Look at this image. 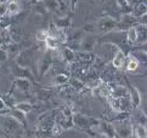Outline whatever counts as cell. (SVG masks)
I'll use <instances>...</instances> for the list:
<instances>
[{
	"label": "cell",
	"mask_w": 147,
	"mask_h": 138,
	"mask_svg": "<svg viewBox=\"0 0 147 138\" xmlns=\"http://www.w3.org/2000/svg\"><path fill=\"white\" fill-rule=\"evenodd\" d=\"M4 130L6 131V133L12 135V136H18L17 133H22V125H21L17 120H15L12 116L6 118L4 120Z\"/></svg>",
	"instance_id": "obj_7"
},
{
	"label": "cell",
	"mask_w": 147,
	"mask_h": 138,
	"mask_svg": "<svg viewBox=\"0 0 147 138\" xmlns=\"http://www.w3.org/2000/svg\"><path fill=\"white\" fill-rule=\"evenodd\" d=\"M115 25H117V21H115L111 16H106V17H102L97 21V23L95 24V27L97 30H100L101 33H109L115 29Z\"/></svg>",
	"instance_id": "obj_5"
},
{
	"label": "cell",
	"mask_w": 147,
	"mask_h": 138,
	"mask_svg": "<svg viewBox=\"0 0 147 138\" xmlns=\"http://www.w3.org/2000/svg\"><path fill=\"white\" fill-rule=\"evenodd\" d=\"M9 34H10V38H11L12 41L15 42H20L22 40V29L20 27H15V25H11V27H6Z\"/></svg>",
	"instance_id": "obj_18"
},
{
	"label": "cell",
	"mask_w": 147,
	"mask_h": 138,
	"mask_svg": "<svg viewBox=\"0 0 147 138\" xmlns=\"http://www.w3.org/2000/svg\"><path fill=\"white\" fill-rule=\"evenodd\" d=\"M128 93H129V91L125 86H123V85H115V86H111V94H109V97L118 98V97L125 96V94H128Z\"/></svg>",
	"instance_id": "obj_16"
},
{
	"label": "cell",
	"mask_w": 147,
	"mask_h": 138,
	"mask_svg": "<svg viewBox=\"0 0 147 138\" xmlns=\"http://www.w3.org/2000/svg\"><path fill=\"white\" fill-rule=\"evenodd\" d=\"M98 56L102 58L103 61H106V62H108V61H112V57H113V55H114V52L117 51V49L119 46H117V45H114V44H112V42H105V41H102L101 44L98 45Z\"/></svg>",
	"instance_id": "obj_4"
},
{
	"label": "cell",
	"mask_w": 147,
	"mask_h": 138,
	"mask_svg": "<svg viewBox=\"0 0 147 138\" xmlns=\"http://www.w3.org/2000/svg\"><path fill=\"white\" fill-rule=\"evenodd\" d=\"M5 104L7 105V108H13L15 105H16V99H15V97L12 96V94H5V97H3Z\"/></svg>",
	"instance_id": "obj_36"
},
{
	"label": "cell",
	"mask_w": 147,
	"mask_h": 138,
	"mask_svg": "<svg viewBox=\"0 0 147 138\" xmlns=\"http://www.w3.org/2000/svg\"><path fill=\"white\" fill-rule=\"evenodd\" d=\"M44 44H45V47H46V49L55 51V50L59 49V46H60L61 42L59 41V39H57V38H55V36H51V35H49L48 38L45 39Z\"/></svg>",
	"instance_id": "obj_24"
},
{
	"label": "cell",
	"mask_w": 147,
	"mask_h": 138,
	"mask_svg": "<svg viewBox=\"0 0 147 138\" xmlns=\"http://www.w3.org/2000/svg\"><path fill=\"white\" fill-rule=\"evenodd\" d=\"M62 131H63V129L59 125V124H54L52 125V127H51V136H61L62 135Z\"/></svg>",
	"instance_id": "obj_38"
},
{
	"label": "cell",
	"mask_w": 147,
	"mask_h": 138,
	"mask_svg": "<svg viewBox=\"0 0 147 138\" xmlns=\"http://www.w3.org/2000/svg\"><path fill=\"white\" fill-rule=\"evenodd\" d=\"M139 64L140 63L136 61L134 57L129 56V60H128V63H127V70L128 72H136L139 69Z\"/></svg>",
	"instance_id": "obj_33"
},
{
	"label": "cell",
	"mask_w": 147,
	"mask_h": 138,
	"mask_svg": "<svg viewBox=\"0 0 147 138\" xmlns=\"http://www.w3.org/2000/svg\"><path fill=\"white\" fill-rule=\"evenodd\" d=\"M21 11V5L16 1V0H10L9 3H6V17L9 16L17 15Z\"/></svg>",
	"instance_id": "obj_17"
},
{
	"label": "cell",
	"mask_w": 147,
	"mask_h": 138,
	"mask_svg": "<svg viewBox=\"0 0 147 138\" xmlns=\"http://www.w3.org/2000/svg\"><path fill=\"white\" fill-rule=\"evenodd\" d=\"M130 56L134 57L136 61L139 63H146V60H147V54H146V49H140V50H135V51H131L130 52Z\"/></svg>",
	"instance_id": "obj_25"
},
{
	"label": "cell",
	"mask_w": 147,
	"mask_h": 138,
	"mask_svg": "<svg viewBox=\"0 0 147 138\" xmlns=\"http://www.w3.org/2000/svg\"><path fill=\"white\" fill-rule=\"evenodd\" d=\"M54 25L59 29H66L69 25V18L62 17V18H56L54 21Z\"/></svg>",
	"instance_id": "obj_32"
},
{
	"label": "cell",
	"mask_w": 147,
	"mask_h": 138,
	"mask_svg": "<svg viewBox=\"0 0 147 138\" xmlns=\"http://www.w3.org/2000/svg\"><path fill=\"white\" fill-rule=\"evenodd\" d=\"M61 57H63V60L67 62V63H73L76 61V52L73 51V50H71L69 47H65L63 49V51H62V55H61Z\"/></svg>",
	"instance_id": "obj_26"
},
{
	"label": "cell",
	"mask_w": 147,
	"mask_h": 138,
	"mask_svg": "<svg viewBox=\"0 0 147 138\" xmlns=\"http://www.w3.org/2000/svg\"><path fill=\"white\" fill-rule=\"evenodd\" d=\"M13 86L21 92L28 93L32 90V81L27 78H16L13 81Z\"/></svg>",
	"instance_id": "obj_10"
},
{
	"label": "cell",
	"mask_w": 147,
	"mask_h": 138,
	"mask_svg": "<svg viewBox=\"0 0 147 138\" xmlns=\"http://www.w3.org/2000/svg\"><path fill=\"white\" fill-rule=\"evenodd\" d=\"M11 73L15 78H27V79L33 78V74L29 70V68L21 67L18 64H15L11 67Z\"/></svg>",
	"instance_id": "obj_13"
},
{
	"label": "cell",
	"mask_w": 147,
	"mask_h": 138,
	"mask_svg": "<svg viewBox=\"0 0 147 138\" xmlns=\"http://www.w3.org/2000/svg\"><path fill=\"white\" fill-rule=\"evenodd\" d=\"M40 5L45 9V11L46 12H49V11H57L59 10V6H60V4L56 1V0H41L40 1Z\"/></svg>",
	"instance_id": "obj_22"
},
{
	"label": "cell",
	"mask_w": 147,
	"mask_h": 138,
	"mask_svg": "<svg viewBox=\"0 0 147 138\" xmlns=\"http://www.w3.org/2000/svg\"><path fill=\"white\" fill-rule=\"evenodd\" d=\"M136 24H138V18H136L131 12H129V13H125L120 17L119 22H117V25H115V29L125 31L127 29L134 27Z\"/></svg>",
	"instance_id": "obj_6"
},
{
	"label": "cell",
	"mask_w": 147,
	"mask_h": 138,
	"mask_svg": "<svg viewBox=\"0 0 147 138\" xmlns=\"http://www.w3.org/2000/svg\"><path fill=\"white\" fill-rule=\"evenodd\" d=\"M10 114H11L12 118L15 120H17L22 126H26V124H27V114L26 113H23L22 110H20L17 108H15L10 111Z\"/></svg>",
	"instance_id": "obj_19"
},
{
	"label": "cell",
	"mask_w": 147,
	"mask_h": 138,
	"mask_svg": "<svg viewBox=\"0 0 147 138\" xmlns=\"http://www.w3.org/2000/svg\"><path fill=\"white\" fill-rule=\"evenodd\" d=\"M96 42L97 39L94 34H89L86 36H83L82 40H80V50L82 51H85V52H91L96 47Z\"/></svg>",
	"instance_id": "obj_9"
},
{
	"label": "cell",
	"mask_w": 147,
	"mask_h": 138,
	"mask_svg": "<svg viewBox=\"0 0 147 138\" xmlns=\"http://www.w3.org/2000/svg\"><path fill=\"white\" fill-rule=\"evenodd\" d=\"M134 115H133V119H134V123L135 124H140V125H146V113L144 110H141L140 107L138 108H134Z\"/></svg>",
	"instance_id": "obj_20"
},
{
	"label": "cell",
	"mask_w": 147,
	"mask_h": 138,
	"mask_svg": "<svg viewBox=\"0 0 147 138\" xmlns=\"http://www.w3.org/2000/svg\"><path fill=\"white\" fill-rule=\"evenodd\" d=\"M55 124V115L54 113L43 114L36 121V127L39 129V132L43 133L41 136H51V127Z\"/></svg>",
	"instance_id": "obj_3"
},
{
	"label": "cell",
	"mask_w": 147,
	"mask_h": 138,
	"mask_svg": "<svg viewBox=\"0 0 147 138\" xmlns=\"http://www.w3.org/2000/svg\"><path fill=\"white\" fill-rule=\"evenodd\" d=\"M68 75L67 74H63V73H57L56 75L54 76V85H56V86H63V85H66L68 82Z\"/></svg>",
	"instance_id": "obj_28"
},
{
	"label": "cell",
	"mask_w": 147,
	"mask_h": 138,
	"mask_svg": "<svg viewBox=\"0 0 147 138\" xmlns=\"http://www.w3.org/2000/svg\"><path fill=\"white\" fill-rule=\"evenodd\" d=\"M125 38H127V41L129 42L130 45L136 44V39H138V34H136V29H135V25L131 27L129 29L125 30Z\"/></svg>",
	"instance_id": "obj_27"
},
{
	"label": "cell",
	"mask_w": 147,
	"mask_h": 138,
	"mask_svg": "<svg viewBox=\"0 0 147 138\" xmlns=\"http://www.w3.org/2000/svg\"><path fill=\"white\" fill-rule=\"evenodd\" d=\"M102 84H103V80H102L101 78H94V79L89 80V81L85 84V86L91 90V88H95V87H97V86H101Z\"/></svg>",
	"instance_id": "obj_34"
},
{
	"label": "cell",
	"mask_w": 147,
	"mask_h": 138,
	"mask_svg": "<svg viewBox=\"0 0 147 138\" xmlns=\"http://www.w3.org/2000/svg\"><path fill=\"white\" fill-rule=\"evenodd\" d=\"M52 92L48 88H40L38 92L35 93V97L38 98L39 100H48L50 97H51Z\"/></svg>",
	"instance_id": "obj_31"
},
{
	"label": "cell",
	"mask_w": 147,
	"mask_h": 138,
	"mask_svg": "<svg viewBox=\"0 0 147 138\" xmlns=\"http://www.w3.org/2000/svg\"><path fill=\"white\" fill-rule=\"evenodd\" d=\"M136 34H138V39H136V44H146L147 40V28L145 24H136L135 25Z\"/></svg>",
	"instance_id": "obj_15"
},
{
	"label": "cell",
	"mask_w": 147,
	"mask_h": 138,
	"mask_svg": "<svg viewBox=\"0 0 147 138\" xmlns=\"http://www.w3.org/2000/svg\"><path fill=\"white\" fill-rule=\"evenodd\" d=\"M147 136V130L146 125H140V124H133V137L138 138H146Z\"/></svg>",
	"instance_id": "obj_21"
},
{
	"label": "cell",
	"mask_w": 147,
	"mask_h": 138,
	"mask_svg": "<svg viewBox=\"0 0 147 138\" xmlns=\"http://www.w3.org/2000/svg\"><path fill=\"white\" fill-rule=\"evenodd\" d=\"M9 58V54L6 49H3V46H0V66L3 64L4 62H6Z\"/></svg>",
	"instance_id": "obj_39"
},
{
	"label": "cell",
	"mask_w": 147,
	"mask_h": 138,
	"mask_svg": "<svg viewBox=\"0 0 147 138\" xmlns=\"http://www.w3.org/2000/svg\"><path fill=\"white\" fill-rule=\"evenodd\" d=\"M131 13H133L136 18L142 16L145 13H147V6H146V3L141 1L139 4H136L135 6H133V10H131Z\"/></svg>",
	"instance_id": "obj_23"
},
{
	"label": "cell",
	"mask_w": 147,
	"mask_h": 138,
	"mask_svg": "<svg viewBox=\"0 0 147 138\" xmlns=\"http://www.w3.org/2000/svg\"><path fill=\"white\" fill-rule=\"evenodd\" d=\"M129 119L130 118L117 119L111 123L118 137H133V123Z\"/></svg>",
	"instance_id": "obj_1"
},
{
	"label": "cell",
	"mask_w": 147,
	"mask_h": 138,
	"mask_svg": "<svg viewBox=\"0 0 147 138\" xmlns=\"http://www.w3.org/2000/svg\"><path fill=\"white\" fill-rule=\"evenodd\" d=\"M72 121H73V126L78 127L80 130H90L92 126H95L100 123V120H96L94 118H89L86 115H83L80 113H74L72 115Z\"/></svg>",
	"instance_id": "obj_2"
},
{
	"label": "cell",
	"mask_w": 147,
	"mask_h": 138,
	"mask_svg": "<svg viewBox=\"0 0 147 138\" xmlns=\"http://www.w3.org/2000/svg\"><path fill=\"white\" fill-rule=\"evenodd\" d=\"M15 108H17L20 110H22L23 113L28 114V113H30V111L33 110V104L30 102H28V100H27V102H20V103H16Z\"/></svg>",
	"instance_id": "obj_29"
},
{
	"label": "cell",
	"mask_w": 147,
	"mask_h": 138,
	"mask_svg": "<svg viewBox=\"0 0 147 138\" xmlns=\"http://www.w3.org/2000/svg\"><path fill=\"white\" fill-rule=\"evenodd\" d=\"M68 81H69V84H71V86H72V87H74V88H77V90H79V88H83V87H84V84L79 80V79H77V78L68 79Z\"/></svg>",
	"instance_id": "obj_37"
},
{
	"label": "cell",
	"mask_w": 147,
	"mask_h": 138,
	"mask_svg": "<svg viewBox=\"0 0 147 138\" xmlns=\"http://www.w3.org/2000/svg\"><path fill=\"white\" fill-rule=\"evenodd\" d=\"M51 62H52V56H51V54H48V52H46L44 55V57L41 58L38 63V70H39L40 76H44L45 74L48 73V70L51 67Z\"/></svg>",
	"instance_id": "obj_11"
},
{
	"label": "cell",
	"mask_w": 147,
	"mask_h": 138,
	"mask_svg": "<svg viewBox=\"0 0 147 138\" xmlns=\"http://www.w3.org/2000/svg\"><path fill=\"white\" fill-rule=\"evenodd\" d=\"M32 58H33V52L32 50H27V51H20L16 55L15 62L16 64L24 67V68H29L32 66Z\"/></svg>",
	"instance_id": "obj_8"
},
{
	"label": "cell",
	"mask_w": 147,
	"mask_h": 138,
	"mask_svg": "<svg viewBox=\"0 0 147 138\" xmlns=\"http://www.w3.org/2000/svg\"><path fill=\"white\" fill-rule=\"evenodd\" d=\"M56 1L59 3L60 5H61V4H66V0H56Z\"/></svg>",
	"instance_id": "obj_43"
},
{
	"label": "cell",
	"mask_w": 147,
	"mask_h": 138,
	"mask_svg": "<svg viewBox=\"0 0 147 138\" xmlns=\"http://www.w3.org/2000/svg\"><path fill=\"white\" fill-rule=\"evenodd\" d=\"M129 96H130V100H131V104H133V108H138L140 107L141 104V94L140 91L138 90V87H135L134 85H129Z\"/></svg>",
	"instance_id": "obj_14"
},
{
	"label": "cell",
	"mask_w": 147,
	"mask_h": 138,
	"mask_svg": "<svg viewBox=\"0 0 147 138\" xmlns=\"http://www.w3.org/2000/svg\"><path fill=\"white\" fill-rule=\"evenodd\" d=\"M9 111H10V108L7 109V105L5 104L3 97H0V113H6L7 114Z\"/></svg>",
	"instance_id": "obj_41"
},
{
	"label": "cell",
	"mask_w": 147,
	"mask_h": 138,
	"mask_svg": "<svg viewBox=\"0 0 147 138\" xmlns=\"http://www.w3.org/2000/svg\"><path fill=\"white\" fill-rule=\"evenodd\" d=\"M141 1H144V0H127V3H128V5L129 6H135L136 4H139V3H141Z\"/></svg>",
	"instance_id": "obj_42"
},
{
	"label": "cell",
	"mask_w": 147,
	"mask_h": 138,
	"mask_svg": "<svg viewBox=\"0 0 147 138\" xmlns=\"http://www.w3.org/2000/svg\"><path fill=\"white\" fill-rule=\"evenodd\" d=\"M6 51L9 55H15L16 56L18 52L21 51V47H20V42H15V41H11L9 42V44L6 45Z\"/></svg>",
	"instance_id": "obj_30"
},
{
	"label": "cell",
	"mask_w": 147,
	"mask_h": 138,
	"mask_svg": "<svg viewBox=\"0 0 147 138\" xmlns=\"http://www.w3.org/2000/svg\"><path fill=\"white\" fill-rule=\"evenodd\" d=\"M125 61H127V56H125L124 51L120 49V47H118L117 51L114 52V55L112 57V66L115 68V69H122Z\"/></svg>",
	"instance_id": "obj_12"
},
{
	"label": "cell",
	"mask_w": 147,
	"mask_h": 138,
	"mask_svg": "<svg viewBox=\"0 0 147 138\" xmlns=\"http://www.w3.org/2000/svg\"><path fill=\"white\" fill-rule=\"evenodd\" d=\"M48 36H49V31L46 29H40V30H38L35 33V39H36V41H39V42H44Z\"/></svg>",
	"instance_id": "obj_35"
},
{
	"label": "cell",
	"mask_w": 147,
	"mask_h": 138,
	"mask_svg": "<svg viewBox=\"0 0 147 138\" xmlns=\"http://www.w3.org/2000/svg\"><path fill=\"white\" fill-rule=\"evenodd\" d=\"M95 30H96L95 24H85L83 27V31L84 33H86V34H94L95 33Z\"/></svg>",
	"instance_id": "obj_40"
}]
</instances>
